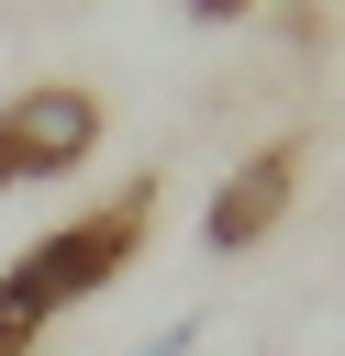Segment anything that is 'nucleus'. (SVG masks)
Returning a JSON list of instances; mask_svg holds the SVG:
<instances>
[{
    "mask_svg": "<svg viewBox=\"0 0 345 356\" xmlns=\"http://www.w3.org/2000/svg\"><path fill=\"white\" fill-rule=\"evenodd\" d=\"M300 167H312V145H300V134H267V145H256V156L211 189V211H200V256H256V245L289 222Z\"/></svg>",
    "mask_w": 345,
    "mask_h": 356,
    "instance_id": "7ed1b4c3",
    "label": "nucleus"
},
{
    "mask_svg": "<svg viewBox=\"0 0 345 356\" xmlns=\"http://www.w3.org/2000/svg\"><path fill=\"white\" fill-rule=\"evenodd\" d=\"M156 178H122L111 200H89L78 222H56V234H33L11 267H0V356H33L78 300H100L111 278H134L145 267V234H156Z\"/></svg>",
    "mask_w": 345,
    "mask_h": 356,
    "instance_id": "f257e3e1",
    "label": "nucleus"
},
{
    "mask_svg": "<svg viewBox=\"0 0 345 356\" xmlns=\"http://www.w3.org/2000/svg\"><path fill=\"white\" fill-rule=\"evenodd\" d=\"M100 156V89L89 78H33L0 100V200L33 178H78Z\"/></svg>",
    "mask_w": 345,
    "mask_h": 356,
    "instance_id": "f03ea898",
    "label": "nucleus"
},
{
    "mask_svg": "<svg viewBox=\"0 0 345 356\" xmlns=\"http://www.w3.org/2000/svg\"><path fill=\"white\" fill-rule=\"evenodd\" d=\"M200 345H211V312H178V323H156L134 356H200Z\"/></svg>",
    "mask_w": 345,
    "mask_h": 356,
    "instance_id": "20e7f679",
    "label": "nucleus"
}]
</instances>
